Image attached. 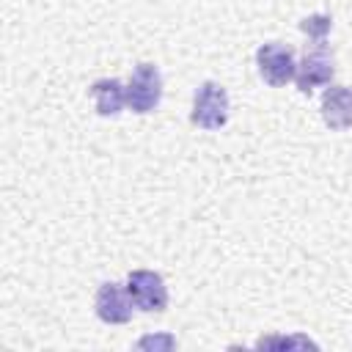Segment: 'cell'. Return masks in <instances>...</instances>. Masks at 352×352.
Masks as SVG:
<instances>
[{
    "label": "cell",
    "mask_w": 352,
    "mask_h": 352,
    "mask_svg": "<svg viewBox=\"0 0 352 352\" xmlns=\"http://www.w3.org/2000/svg\"><path fill=\"white\" fill-rule=\"evenodd\" d=\"M228 110H231V102H228V91L214 82V80H206L195 88V96H192V110H190V121L198 126V129H220L226 126L228 121Z\"/></svg>",
    "instance_id": "obj_1"
},
{
    "label": "cell",
    "mask_w": 352,
    "mask_h": 352,
    "mask_svg": "<svg viewBox=\"0 0 352 352\" xmlns=\"http://www.w3.org/2000/svg\"><path fill=\"white\" fill-rule=\"evenodd\" d=\"M162 99V74L154 63H138L126 82V107L132 113H151Z\"/></svg>",
    "instance_id": "obj_2"
},
{
    "label": "cell",
    "mask_w": 352,
    "mask_h": 352,
    "mask_svg": "<svg viewBox=\"0 0 352 352\" xmlns=\"http://www.w3.org/2000/svg\"><path fill=\"white\" fill-rule=\"evenodd\" d=\"M126 292L135 302L138 311H146V314H160L168 308V286H165V278L154 270H132L126 275Z\"/></svg>",
    "instance_id": "obj_3"
},
{
    "label": "cell",
    "mask_w": 352,
    "mask_h": 352,
    "mask_svg": "<svg viewBox=\"0 0 352 352\" xmlns=\"http://www.w3.org/2000/svg\"><path fill=\"white\" fill-rule=\"evenodd\" d=\"M256 66H258V74L267 85L280 88V85L294 80V72H297L294 50L280 44V41H267L256 50Z\"/></svg>",
    "instance_id": "obj_4"
},
{
    "label": "cell",
    "mask_w": 352,
    "mask_h": 352,
    "mask_svg": "<svg viewBox=\"0 0 352 352\" xmlns=\"http://www.w3.org/2000/svg\"><path fill=\"white\" fill-rule=\"evenodd\" d=\"M132 308H135V302H132L126 286H121L116 280H107L96 289L94 311L104 324H126L132 319Z\"/></svg>",
    "instance_id": "obj_5"
},
{
    "label": "cell",
    "mask_w": 352,
    "mask_h": 352,
    "mask_svg": "<svg viewBox=\"0 0 352 352\" xmlns=\"http://www.w3.org/2000/svg\"><path fill=\"white\" fill-rule=\"evenodd\" d=\"M333 74H336L333 55L324 50V44H319L316 50L305 52V55H302V60L297 63L294 82H297V91H300V94H311L314 88L330 85Z\"/></svg>",
    "instance_id": "obj_6"
},
{
    "label": "cell",
    "mask_w": 352,
    "mask_h": 352,
    "mask_svg": "<svg viewBox=\"0 0 352 352\" xmlns=\"http://www.w3.org/2000/svg\"><path fill=\"white\" fill-rule=\"evenodd\" d=\"M322 121L330 129H349L352 126V88L349 85H330L322 94Z\"/></svg>",
    "instance_id": "obj_7"
},
{
    "label": "cell",
    "mask_w": 352,
    "mask_h": 352,
    "mask_svg": "<svg viewBox=\"0 0 352 352\" xmlns=\"http://www.w3.org/2000/svg\"><path fill=\"white\" fill-rule=\"evenodd\" d=\"M91 99L99 116H118L126 104V85L116 77H102L91 85Z\"/></svg>",
    "instance_id": "obj_8"
},
{
    "label": "cell",
    "mask_w": 352,
    "mask_h": 352,
    "mask_svg": "<svg viewBox=\"0 0 352 352\" xmlns=\"http://www.w3.org/2000/svg\"><path fill=\"white\" fill-rule=\"evenodd\" d=\"M330 28H333V16H330V14H311V16H305V19L300 22V30H302L308 38H314L316 47L324 44Z\"/></svg>",
    "instance_id": "obj_9"
},
{
    "label": "cell",
    "mask_w": 352,
    "mask_h": 352,
    "mask_svg": "<svg viewBox=\"0 0 352 352\" xmlns=\"http://www.w3.org/2000/svg\"><path fill=\"white\" fill-rule=\"evenodd\" d=\"M173 344H176V341H173L170 336H157V338L148 336V338H140V341H138V346H173Z\"/></svg>",
    "instance_id": "obj_10"
}]
</instances>
